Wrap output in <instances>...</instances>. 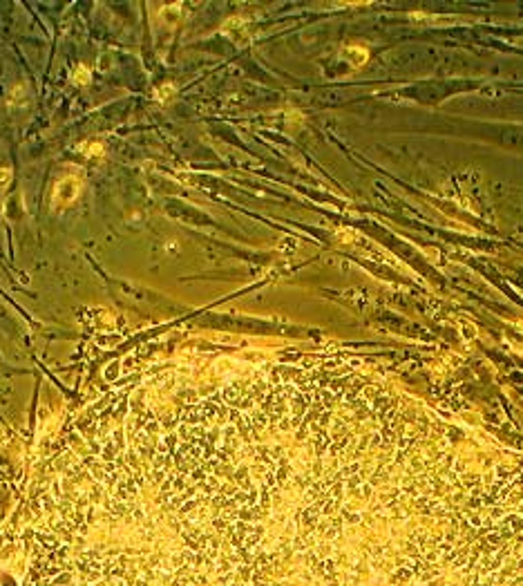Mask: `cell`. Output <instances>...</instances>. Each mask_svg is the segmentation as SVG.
I'll list each match as a JSON object with an SVG mask.
<instances>
[{
  "label": "cell",
  "mask_w": 523,
  "mask_h": 586,
  "mask_svg": "<svg viewBox=\"0 0 523 586\" xmlns=\"http://www.w3.org/2000/svg\"><path fill=\"white\" fill-rule=\"evenodd\" d=\"M409 577H412V571H409V568H398V573L391 577V582H400L402 584V582H407Z\"/></svg>",
  "instance_id": "cell-1"
}]
</instances>
